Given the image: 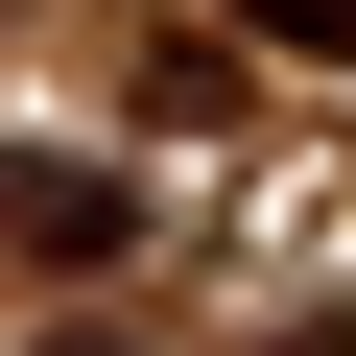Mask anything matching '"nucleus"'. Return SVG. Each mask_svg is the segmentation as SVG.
I'll use <instances>...</instances> for the list:
<instances>
[{
	"label": "nucleus",
	"instance_id": "f257e3e1",
	"mask_svg": "<svg viewBox=\"0 0 356 356\" xmlns=\"http://www.w3.org/2000/svg\"><path fill=\"white\" fill-rule=\"evenodd\" d=\"M0 238H24V261H119L143 191H119V166H72V143H24V166H0Z\"/></svg>",
	"mask_w": 356,
	"mask_h": 356
},
{
	"label": "nucleus",
	"instance_id": "f03ea898",
	"mask_svg": "<svg viewBox=\"0 0 356 356\" xmlns=\"http://www.w3.org/2000/svg\"><path fill=\"white\" fill-rule=\"evenodd\" d=\"M238 24H261V48H332V72H356V0H238Z\"/></svg>",
	"mask_w": 356,
	"mask_h": 356
}]
</instances>
